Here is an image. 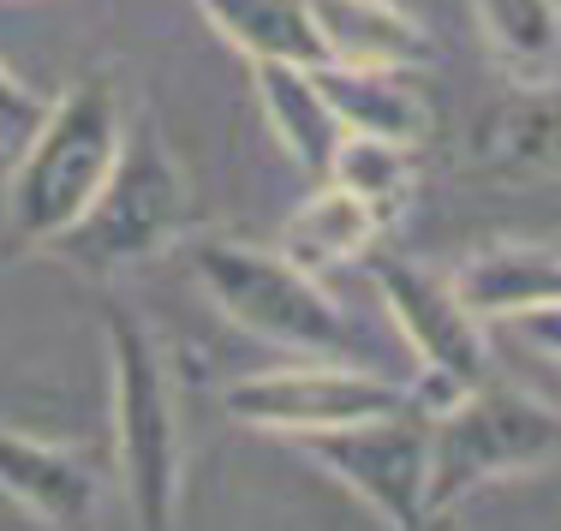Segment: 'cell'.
Instances as JSON below:
<instances>
[{
  "label": "cell",
  "mask_w": 561,
  "mask_h": 531,
  "mask_svg": "<svg viewBox=\"0 0 561 531\" xmlns=\"http://www.w3.org/2000/svg\"><path fill=\"white\" fill-rule=\"evenodd\" d=\"M119 138H126V102L108 72H90L43 102L36 126L19 138V162L7 174V233L12 245L43 251L60 228L84 216L96 185L108 180Z\"/></svg>",
  "instance_id": "1"
},
{
  "label": "cell",
  "mask_w": 561,
  "mask_h": 531,
  "mask_svg": "<svg viewBox=\"0 0 561 531\" xmlns=\"http://www.w3.org/2000/svg\"><path fill=\"white\" fill-rule=\"evenodd\" d=\"M185 221H192V180L156 131V119H138V126H126L108 180L96 185L84 216L60 228L43 251L66 269L108 281V275H126L162 257L168 245H180Z\"/></svg>",
  "instance_id": "2"
},
{
  "label": "cell",
  "mask_w": 561,
  "mask_h": 531,
  "mask_svg": "<svg viewBox=\"0 0 561 531\" xmlns=\"http://www.w3.org/2000/svg\"><path fill=\"white\" fill-rule=\"evenodd\" d=\"M108 335V401H114V466L126 508L144 531L180 520V382L168 370V353L156 328L131 304H102Z\"/></svg>",
  "instance_id": "3"
},
{
  "label": "cell",
  "mask_w": 561,
  "mask_h": 531,
  "mask_svg": "<svg viewBox=\"0 0 561 531\" xmlns=\"http://www.w3.org/2000/svg\"><path fill=\"white\" fill-rule=\"evenodd\" d=\"M192 275L227 323L245 328L263 347L311 353V358L353 353V323H346L335 293H329L311 269L287 263L275 245H251V239H197Z\"/></svg>",
  "instance_id": "4"
},
{
  "label": "cell",
  "mask_w": 561,
  "mask_h": 531,
  "mask_svg": "<svg viewBox=\"0 0 561 531\" xmlns=\"http://www.w3.org/2000/svg\"><path fill=\"white\" fill-rule=\"evenodd\" d=\"M561 454V413L502 382L466 389L448 413L431 418V477H424V526L448 520L484 484L538 472Z\"/></svg>",
  "instance_id": "5"
},
{
  "label": "cell",
  "mask_w": 561,
  "mask_h": 531,
  "mask_svg": "<svg viewBox=\"0 0 561 531\" xmlns=\"http://www.w3.org/2000/svg\"><path fill=\"white\" fill-rule=\"evenodd\" d=\"M370 281H377L382 304H389L394 328L407 335V347L419 353V377L407 382V394L424 418L448 413L466 389L490 382L484 316L454 293L443 269L412 263V257H370Z\"/></svg>",
  "instance_id": "6"
},
{
  "label": "cell",
  "mask_w": 561,
  "mask_h": 531,
  "mask_svg": "<svg viewBox=\"0 0 561 531\" xmlns=\"http://www.w3.org/2000/svg\"><path fill=\"white\" fill-rule=\"evenodd\" d=\"M305 454L317 460L346 496H358L389 531H419L424 526V477H431V418L419 406L370 413L335 430L299 436Z\"/></svg>",
  "instance_id": "7"
},
{
  "label": "cell",
  "mask_w": 561,
  "mask_h": 531,
  "mask_svg": "<svg viewBox=\"0 0 561 531\" xmlns=\"http://www.w3.org/2000/svg\"><path fill=\"white\" fill-rule=\"evenodd\" d=\"M412 394L389 377H370L358 365L341 358H305V365H275V370H251V377L221 389V413L245 430H270V436H317L335 424L370 418V413H394Z\"/></svg>",
  "instance_id": "8"
},
{
  "label": "cell",
  "mask_w": 561,
  "mask_h": 531,
  "mask_svg": "<svg viewBox=\"0 0 561 531\" xmlns=\"http://www.w3.org/2000/svg\"><path fill=\"white\" fill-rule=\"evenodd\" d=\"M454 168L490 185H543L561 180V78L507 84L484 96L460 131Z\"/></svg>",
  "instance_id": "9"
},
{
  "label": "cell",
  "mask_w": 561,
  "mask_h": 531,
  "mask_svg": "<svg viewBox=\"0 0 561 531\" xmlns=\"http://www.w3.org/2000/svg\"><path fill=\"white\" fill-rule=\"evenodd\" d=\"M0 496L55 531H78L102 513V477L78 448L43 442L0 418Z\"/></svg>",
  "instance_id": "10"
},
{
  "label": "cell",
  "mask_w": 561,
  "mask_h": 531,
  "mask_svg": "<svg viewBox=\"0 0 561 531\" xmlns=\"http://www.w3.org/2000/svg\"><path fill=\"white\" fill-rule=\"evenodd\" d=\"M317 66H365V72H419L431 66V31L394 0H305Z\"/></svg>",
  "instance_id": "11"
},
{
  "label": "cell",
  "mask_w": 561,
  "mask_h": 531,
  "mask_svg": "<svg viewBox=\"0 0 561 531\" xmlns=\"http://www.w3.org/2000/svg\"><path fill=\"white\" fill-rule=\"evenodd\" d=\"M251 90H257V114L280 143V155L317 185L341 143V119L329 108L317 60H251Z\"/></svg>",
  "instance_id": "12"
},
{
  "label": "cell",
  "mask_w": 561,
  "mask_h": 531,
  "mask_svg": "<svg viewBox=\"0 0 561 531\" xmlns=\"http://www.w3.org/2000/svg\"><path fill=\"white\" fill-rule=\"evenodd\" d=\"M448 281L484 323H514V316L561 299V251L531 245V239H496V245L466 251Z\"/></svg>",
  "instance_id": "13"
},
{
  "label": "cell",
  "mask_w": 561,
  "mask_h": 531,
  "mask_svg": "<svg viewBox=\"0 0 561 531\" xmlns=\"http://www.w3.org/2000/svg\"><path fill=\"white\" fill-rule=\"evenodd\" d=\"M382 221L389 216H382L377 204H365L358 192H346L335 180H317V192L280 221L275 251L287 263H299V269H311V275H329V269H341V263L370 257Z\"/></svg>",
  "instance_id": "14"
},
{
  "label": "cell",
  "mask_w": 561,
  "mask_h": 531,
  "mask_svg": "<svg viewBox=\"0 0 561 531\" xmlns=\"http://www.w3.org/2000/svg\"><path fill=\"white\" fill-rule=\"evenodd\" d=\"M329 90L341 131H370V138H394L419 150L431 138V102L412 84V72H365V66H317Z\"/></svg>",
  "instance_id": "15"
},
{
  "label": "cell",
  "mask_w": 561,
  "mask_h": 531,
  "mask_svg": "<svg viewBox=\"0 0 561 531\" xmlns=\"http://www.w3.org/2000/svg\"><path fill=\"white\" fill-rule=\"evenodd\" d=\"M472 19L507 84L561 78V0H472Z\"/></svg>",
  "instance_id": "16"
},
{
  "label": "cell",
  "mask_w": 561,
  "mask_h": 531,
  "mask_svg": "<svg viewBox=\"0 0 561 531\" xmlns=\"http://www.w3.org/2000/svg\"><path fill=\"white\" fill-rule=\"evenodd\" d=\"M197 12L245 60H317L305 0H197Z\"/></svg>",
  "instance_id": "17"
},
{
  "label": "cell",
  "mask_w": 561,
  "mask_h": 531,
  "mask_svg": "<svg viewBox=\"0 0 561 531\" xmlns=\"http://www.w3.org/2000/svg\"><path fill=\"white\" fill-rule=\"evenodd\" d=\"M323 180L346 185V192H358L365 204H377L382 216H394L412 197V185H419V168H412V143L370 138V131H341Z\"/></svg>",
  "instance_id": "18"
},
{
  "label": "cell",
  "mask_w": 561,
  "mask_h": 531,
  "mask_svg": "<svg viewBox=\"0 0 561 531\" xmlns=\"http://www.w3.org/2000/svg\"><path fill=\"white\" fill-rule=\"evenodd\" d=\"M36 114H43V96L0 60V143H19L36 126Z\"/></svg>",
  "instance_id": "19"
},
{
  "label": "cell",
  "mask_w": 561,
  "mask_h": 531,
  "mask_svg": "<svg viewBox=\"0 0 561 531\" xmlns=\"http://www.w3.org/2000/svg\"><path fill=\"white\" fill-rule=\"evenodd\" d=\"M507 328H514L526 347H538L550 365H561V299L556 304H538V311H526V316H514Z\"/></svg>",
  "instance_id": "20"
}]
</instances>
